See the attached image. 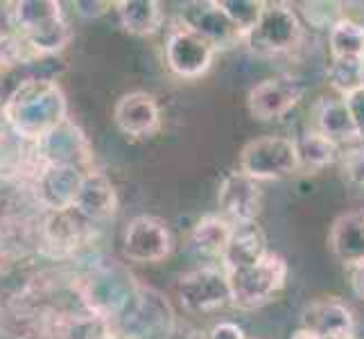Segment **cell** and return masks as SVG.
Segmentation results:
<instances>
[{
    "instance_id": "obj_6",
    "label": "cell",
    "mask_w": 364,
    "mask_h": 339,
    "mask_svg": "<svg viewBox=\"0 0 364 339\" xmlns=\"http://www.w3.org/2000/svg\"><path fill=\"white\" fill-rule=\"evenodd\" d=\"M301 170L296 141L287 136H260L249 141L240 152V172L251 179L274 181Z\"/></svg>"
},
{
    "instance_id": "obj_27",
    "label": "cell",
    "mask_w": 364,
    "mask_h": 339,
    "mask_svg": "<svg viewBox=\"0 0 364 339\" xmlns=\"http://www.w3.org/2000/svg\"><path fill=\"white\" fill-rule=\"evenodd\" d=\"M39 55L25 43L16 32H0V75H7L25 64H30L32 59Z\"/></svg>"
},
{
    "instance_id": "obj_24",
    "label": "cell",
    "mask_w": 364,
    "mask_h": 339,
    "mask_svg": "<svg viewBox=\"0 0 364 339\" xmlns=\"http://www.w3.org/2000/svg\"><path fill=\"white\" fill-rule=\"evenodd\" d=\"M331 59H364V25L342 18L328 32Z\"/></svg>"
},
{
    "instance_id": "obj_18",
    "label": "cell",
    "mask_w": 364,
    "mask_h": 339,
    "mask_svg": "<svg viewBox=\"0 0 364 339\" xmlns=\"http://www.w3.org/2000/svg\"><path fill=\"white\" fill-rule=\"evenodd\" d=\"M328 247L333 256L342 262L344 267L353 269L364 265V210H348L337 215L331 233Z\"/></svg>"
},
{
    "instance_id": "obj_17",
    "label": "cell",
    "mask_w": 364,
    "mask_h": 339,
    "mask_svg": "<svg viewBox=\"0 0 364 339\" xmlns=\"http://www.w3.org/2000/svg\"><path fill=\"white\" fill-rule=\"evenodd\" d=\"M84 174V170L68 166H43L39 174V202L53 212L73 210Z\"/></svg>"
},
{
    "instance_id": "obj_3",
    "label": "cell",
    "mask_w": 364,
    "mask_h": 339,
    "mask_svg": "<svg viewBox=\"0 0 364 339\" xmlns=\"http://www.w3.org/2000/svg\"><path fill=\"white\" fill-rule=\"evenodd\" d=\"M177 328L174 308L166 294L141 285L129 308L107 323L109 339H172Z\"/></svg>"
},
{
    "instance_id": "obj_10",
    "label": "cell",
    "mask_w": 364,
    "mask_h": 339,
    "mask_svg": "<svg viewBox=\"0 0 364 339\" xmlns=\"http://www.w3.org/2000/svg\"><path fill=\"white\" fill-rule=\"evenodd\" d=\"M179 23L188 30L204 36L215 50H229L237 43H245V32L224 14L218 0H191L183 3L179 11Z\"/></svg>"
},
{
    "instance_id": "obj_15",
    "label": "cell",
    "mask_w": 364,
    "mask_h": 339,
    "mask_svg": "<svg viewBox=\"0 0 364 339\" xmlns=\"http://www.w3.org/2000/svg\"><path fill=\"white\" fill-rule=\"evenodd\" d=\"M301 328L323 339H355V315L340 296H321L301 312Z\"/></svg>"
},
{
    "instance_id": "obj_30",
    "label": "cell",
    "mask_w": 364,
    "mask_h": 339,
    "mask_svg": "<svg viewBox=\"0 0 364 339\" xmlns=\"http://www.w3.org/2000/svg\"><path fill=\"white\" fill-rule=\"evenodd\" d=\"M344 174L348 181L364 185V143L350 145L344 154Z\"/></svg>"
},
{
    "instance_id": "obj_19",
    "label": "cell",
    "mask_w": 364,
    "mask_h": 339,
    "mask_svg": "<svg viewBox=\"0 0 364 339\" xmlns=\"http://www.w3.org/2000/svg\"><path fill=\"white\" fill-rule=\"evenodd\" d=\"M73 210L80 212V215L89 222L109 220L118 210L116 188L105 172L89 170L84 174V181H82L77 199H75Z\"/></svg>"
},
{
    "instance_id": "obj_29",
    "label": "cell",
    "mask_w": 364,
    "mask_h": 339,
    "mask_svg": "<svg viewBox=\"0 0 364 339\" xmlns=\"http://www.w3.org/2000/svg\"><path fill=\"white\" fill-rule=\"evenodd\" d=\"M301 11L315 28H326L331 32L342 18H346V3H301Z\"/></svg>"
},
{
    "instance_id": "obj_23",
    "label": "cell",
    "mask_w": 364,
    "mask_h": 339,
    "mask_svg": "<svg viewBox=\"0 0 364 339\" xmlns=\"http://www.w3.org/2000/svg\"><path fill=\"white\" fill-rule=\"evenodd\" d=\"M231 233H233V224L227 217L206 215L193 226L191 240L188 242H191L193 251H197V254L222 260L227 244L231 240Z\"/></svg>"
},
{
    "instance_id": "obj_7",
    "label": "cell",
    "mask_w": 364,
    "mask_h": 339,
    "mask_svg": "<svg viewBox=\"0 0 364 339\" xmlns=\"http://www.w3.org/2000/svg\"><path fill=\"white\" fill-rule=\"evenodd\" d=\"M301 21L290 3H265L256 28L245 36V45L258 57L290 53L301 41Z\"/></svg>"
},
{
    "instance_id": "obj_1",
    "label": "cell",
    "mask_w": 364,
    "mask_h": 339,
    "mask_svg": "<svg viewBox=\"0 0 364 339\" xmlns=\"http://www.w3.org/2000/svg\"><path fill=\"white\" fill-rule=\"evenodd\" d=\"M5 124L23 141L39 143L68 120L61 86L50 77H28L14 86L3 104Z\"/></svg>"
},
{
    "instance_id": "obj_2",
    "label": "cell",
    "mask_w": 364,
    "mask_h": 339,
    "mask_svg": "<svg viewBox=\"0 0 364 339\" xmlns=\"http://www.w3.org/2000/svg\"><path fill=\"white\" fill-rule=\"evenodd\" d=\"M11 32H16L39 57L61 53L73 39V28L57 0H16L7 3Z\"/></svg>"
},
{
    "instance_id": "obj_14",
    "label": "cell",
    "mask_w": 364,
    "mask_h": 339,
    "mask_svg": "<svg viewBox=\"0 0 364 339\" xmlns=\"http://www.w3.org/2000/svg\"><path fill=\"white\" fill-rule=\"evenodd\" d=\"M220 215L231 224H251L256 222L262 206V190L256 179L245 172H231L224 177L218 190Z\"/></svg>"
},
{
    "instance_id": "obj_28",
    "label": "cell",
    "mask_w": 364,
    "mask_h": 339,
    "mask_svg": "<svg viewBox=\"0 0 364 339\" xmlns=\"http://www.w3.org/2000/svg\"><path fill=\"white\" fill-rule=\"evenodd\" d=\"M218 3L224 14L245 32V36L256 28L262 9H265V0H218Z\"/></svg>"
},
{
    "instance_id": "obj_32",
    "label": "cell",
    "mask_w": 364,
    "mask_h": 339,
    "mask_svg": "<svg viewBox=\"0 0 364 339\" xmlns=\"http://www.w3.org/2000/svg\"><path fill=\"white\" fill-rule=\"evenodd\" d=\"M344 102H346V109L350 113V118H353V122H355L360 141L364 143V89L355 91L353 95L344 97Z\"/></svg>"
},
{
    "instance_id": "obj_31",
    "label": "cell",
    "mask_w": 364,
    "mask_h": 339,
    "mask_svg": "<svg viewBox=\"0 0 364 339\" xmlns=\"http://www.w3.org/2000/svg\"><path fill=\"white\" fill-rule=\"evenodd\" d=\"M73 7L75 14L82 18H100L114 7V3H109V0H77V3H73Z\"/></svg>"
},
{
    "instance_id": "obj_20",
    "label": "cell",
    "mask_w": 364,
    "mask_h": 339,
    "mask_svg": "<svg viewBox=\"0 0 364 339\" xmlns=\"http://www.w3.org/2000/svg\"><path fill=\"white\" fill-rule=\"evenodd\" d=\"M269 251L267 247V237L262 233V229L256 224H233V233H231V240L227 244V251L222 256V269L224 271H235V269H242L258 262L262 256Z\"/></svg>"
},
{
    "instance_id": "obj_12",
    "label": "cell",
    "mask_w": 364,
    "mask_h": 339,
    "mask_svg": "<svg viewBox=\"0 0 364 339\" xmlns=\"http://www.w3.org/2000/svg\"><path fill=\"white\" fill-rule=\"evenodd\" d=\"M122 249L132 262H161L172 254V233L163 220L138 215L124 229Z\"/></svg>"
},
{
    "instance_id": "obj_5",
    "label": "cell",
    "mask_w": 364,
    "mask_h": 339,
    "mask_svg": "<svg viewBox=\"0 0 364 339\" xmlns=\"http://www.w3.org/2000/svg\"><path fill=\"white\" fill-rule=\"evenodd\" d=\"M287 274H290L287 260L272 249L254 265L229 271L227 279L231 285L233 306L242 310H254L269 303V301H274L283 292Z\"/></svg>"
},
{
    "instance_id": "obj_13",
    "label": "cell",
    "mask_w": 364,
    "mask_h": 339,
    "mask_svg": "<svg viewBox=\"0 0 364 339\" xmlns=\"http://www.w3.org/2000/svg\"><path fill=\"white\" fill-rule=\"evenodd\" d=\"M39 156L43 158V166H68L89 172L93 152L86 136L75 122H61L55 131H50L39 143Z\"/></svg>"
},
{
    "instance_id": "obj_33",
    "label": "cell",
    "mask_w": 364,
    "mask_h": 339,
    "mask_svg": "<svg viewBox=\"0 0 364 339\" xmlns=\"http://www.w3.org/2000/svg\"><path fill=\"white\" fill-rule=\"evenodd\" d=\"M206 339H247L245 330L233 321H220L210 328Z\"/></svg>"
},
{
    "instance_id": "obj_4",
    "label": "cell",
    "mask_w": 364,
    "mask_h": 339,
    "mask_svg": "<svg viewBox=\"0 0 364 339\" xmlns=\"http://www.w3.org/2000/svg\"><path fill=\"white\" fill-rule=\"evenodd\" d=\"M138 290H141V283L134 279V274L120 262H111V265H102L86 276L80 294L86 308L109 323L129 308Z\"/></svg>"
},
{
    "instance_id": "obj_35",
    "label": "cell",
    "mask_w": 364,
    "mask_h": 339,
    "mask_svg": "<svg viewBox=\"0 0 364 339\" xmlns=\"http://www.w3.org/2000/svg\"><path fill=\"white\" fill-rule=\"evenodd\" d=\"M290 339H323V337H319V335H315V333H310V330H306V328H299L292 333V337Z\"/></svg>"
},
{
    "instance_id": "obj_22",
    "label": "cell",
    "mask_w": 364,
    "mask_h": 339,
    "mask_svg": "<svg viewBox=\"0 0 364 339\" xmlns=\"http://www.w3.org/2000/svg\"><path fill=\"white\" fill-rule=\"evenodd\" d=\"M124 32L134 36L156 34L163 25V9L159 0H118L114 3Z\"/></svg>"
},
{
    "instance_id": "obj_34",
    "label": "cell",
    "mask_w": 364,
    "mask_h": 339,
    "mask_svg": "<svg viewBox=\"0 0 364 339\" xmlns=\"http://www.w3.org/2000/svg\"><path fill=\"white\" fill-rule=\"evenodd\" d=\"M350 290L360 301H364V265L350 269Z\"/></svg>"
},
{
    "instance_id": "obj_8",
    "label": "cell",
    "mask_w": 364,
    "mask_h": 339,
    "mask_svg": "<svg viewBox=\"0 0 364 339\" xmlns=\"http://www.w3.org/2000/svg\"><path fill=\"white\" fill-rule=\"evenodd\" d=\"M218 50L213 43H208L204 36L188 30L183 23H174L168 30L166 45H163V57L166 66L172 75L181 80H197L206 75L213 66Z\"/></svg>"
},
{
    "instance_id": "obj_25",
    "label": "cell",
    "mask_w": 364,
    "mask_h": 339,
    "mask_svg": "<svg viewBox=\"0 0 364 339\" xmlns=\"http://www.w3.org/2000/svg\"><path fill=\"white\" fill-rule=\"evenodd\" d=\"M296 147H299L301 170H310V172L326 168L328 163L337 158V154H340V147L331 143L328 138H323L315 129H310L308 134L301 136L296 141Z\"/></svg>"
},
{
    "instance_id": "obj_26",
    "label": "cell",
    "mask_w": 364,
    "mask_h": 339,
    "mask_svg": "<svg viewBox=\"0 0 364 339\" xmlns=\"http://www.w3.org/2000/svg\"><path fill=\"white\" fill-rule=\"evenodd\" d=\"M326 77L340 97H348L364 89V59H331Z\"/></svg>"
},
{
    "instance_id": "obj_9",
    "label": "cell",
    "mask_w": 364,
    "mask_h": 339,
    "mask_svg": "<svg viewBox=\"0 0 364 339\" xmlns=\"http://www.w3.org/2000/svg\"><path fill=\"white\" fill-rule=\"evenodd\" d=\"M177 294L183 310L208 315L233 303L231 285L222 267H197L179 276Z\"/></svg>"
},
{
    "instance_id": "obj_11",
    "label": "cell",
    "mask_w": 364,
    "mask_h": 339,
    "mask_svg": "<svg viewBox=\"0 0 364 339\" xmlns=\"http://www.w3.org/2000/svg\"><path fill=\"white\" fill-rule=\"evenodd\" d=\"M306 89L292 75H276L251 86L247 95L249 113L260 122L279 120L287 116L304 97Z\"/></svg>"
},
{
    "instance_id": "obj_16",
    "label": "cell",
    "mask_w": 364,
    "mask_h": 339,
    "mask_svg": "<svg viewBox=\"0 0 364 339\" xmlns=\"http://www.w3.org/2000/svg\"><path fill=\"white\" fill-rule=\"evenodd\" d=\"M114 122L129 138H149L161 129V107L147 91L124 93L114 107Z\"/></svg>"
},
{
    "instance_id": "obj_21",
    "label": "cell",
    "mask_w": 364,
    "mask_h": 339,
    "mask_svg": "<svg viewBox=\"0 0 364 339\" xmlns=\"http://www.w3.org/2000/svg\"><path fill=\"white\" fill-rule=\"evenodd\" d=\"M312 113H315V124H317L315 131H319L323 138H328L337 147H344V145L350 147V145L362 143L360 134L355 129V122L346 109L344 97L319 99Z\"/></svg>"
}]
</instances>
